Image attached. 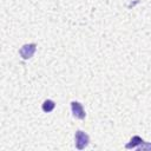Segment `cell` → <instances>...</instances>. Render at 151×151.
Here are the masks:
<instances>
[{
    "mask_svg": "<svg viewBox=\"0 0 151 151\" xmlns=\"http://www.w3.org/2000/svg\"><path fill=\"white\" fill-rule=\"evenodd\" d=\"M88 144V136L83 131L76 132V146L79 150H83Z\"/></svg>",
    "mask_w": 151,
    "mask_h": 151,
    "instance_id": "1",
    "label": "cell"
},
{
    "mask_svg": "<svg viewBox=\"0 0 151 151\" xmlns=\"http://www.w3.org/2000/svg\"><path fill=\"white\" fill-rule=\"evenodd\" d=\"M34 52H35V44L24 45V46L20 48V51H19L20 55H21L24 59H29V58L34 54Z\"/></svg>",
    "mask_w": 151,
    "mask_h": 151,
    "instance_id": "2",
    "label": "cell"
},
{
    "mask_svg": "<svg viewBox=\"0 0 151 151\" xmlns=\"http://www.w3.org/2000/svg\"><path fill=\"white\" fill-rule=\"evenodd\" d=\"M71 107H72V113L76 118H79V119H84L85 118V111L81 106L80 103L78 101H72L71 103Z\"/></svg>",
    "mask_w": 151,
    "mask_h": 151,
    "instance_id": "3",
    "label": "cell"
},
{
    "mask_svg": "<svg viewBox=\"0 0 151 151\" xmlns=\"http://www.w3.org/2000/svg\"><path fill=\"white\" fill-rule=\"evenodd\" d=\"M54 106H55L54 101H52V100L47 99V100H45V101H44V104H42V110H44L45 112H51V111L54 109Z\"/></svg>",
    "mask_w": 151,
    "mask_h": 151,
    "instance_id": "4",
    "label": "cell"
},
{
    "mask_svg": "<svg viewBox=\"0 0 151 151\" xmlns=\"http://www.w3.org/2000/svg\"><path fill=\"white\" fill-rule=\"evenodd\" d=\"M142 143H143V139H142L140 137H138V136H134V137L131 139V143H129V144L126 145V147H127V149L134 147L137 144H142Z\"/></svg>",
    "mask_w": 151,
    "mask_h": 151,
    "instance_id": "5",
    "label": "cell"
}]
</instances>
